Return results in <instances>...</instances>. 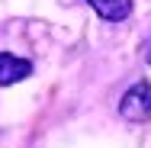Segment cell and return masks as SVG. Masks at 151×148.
I'll return each instance as SVG.
<instances>
[{
    "mask_svg": "<svg viewBox=\"0 0 151 148\" xmlns=\"http://www.w3.org/2000/svg\"><path fill=\"white\" fill-rule=\"evenodd\" d=\"M29 74H32V61L0 52V87H10L16 81H26Z\"/></svg>",
    "mask_w": 151,
    "mask_h": 148,
    "instance_id": "obj_2",
    "label": "cell"
},
{
    "mask_svg": "<svg viewBox=\"0 0 151 148\" xmlns=\"http://www.w3.org/2000/svg\"><path fill=\"white\" fill-rule=\"evenodd\" d=\"M87 3H90L103 19H109V23L129 19V13H132V0H87Z\"/></svg>",
    "mask_w": 151,
    "mask_h": 148,
    "instance_id": "obj_3",
    "label": "cell"
},
{
    "mask_svg": "<svg viewBox=\"0 0 151 148\" xmlns=\"http://www.w3.org/2000/svg\"><path fill=\"white\" fill-rule=\"evenodd\" d=\"M119 113L132 122H145L151 119V84L148 81H138L135 87L125 90V97L119 100Z\"/></svg>",
    "mask_w": 151,
    "mask_h": 148,
    "instance_id": "obj_1",
    "label": "cell"
},
{
    "mask_svg": "<svg viewBox=\"0 0 151 148\" xmlns=\"http://www.w3.org/2000/svg\"><path fill=\"white\" fill-rule=\"evenodd\" d=\"M142 52H145V61L151 64V35H148V42H145V48H142Z\"/></svg>",
    "mask_w": 151,
    "mask_h": 148,
    "instance_id": "obj_4",
    "label": "cell"
}]
</instances>
